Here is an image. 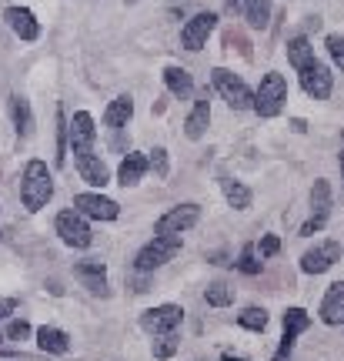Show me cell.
<instances>
[{
  "label": "cell",
  "mask_w": 344,
  "mask_h": 361,
  "mask_svg": "<svg viewBox=\"0 0 344 361\" xmlns=\"http://www.w3.org/2000/svg\"><path fill=\"white\" fill-rule=\"evenodd\" d=\"M54 197V178L44 161H27L24 180H20V201L27 211H40Z\"/></svg>",
  "instance_id": "1"
},
{
  "label": "cell",
  "mask_w": 344,
  "mask_h": 361,
  "mask_svg": "<svg viewBox=\"0 0 344 361\" xmlns=\"http://www.w3.org/2000/svg\"><path fill=\"white\" fill-rule=\"evenodd\" d=\"M284 104H288V80H284V74L271 71V74H264L261 87L254 90V104L251 107L261 117H278L284 111Z\"/></svg>",
  "instance_id": "2"
},
{
  "label": "cell",
  "mask_w": 344,
  "mask_h": 361,
  "mask_svg": "<svg viewBox=\"0 0 344 361\" xmlns=\"http://www.w3.org/2000/svg\"><path fill=\"white\" fill-rule=\"evenodd\" d=\"M180 255V234H154L151 245H144L137 251V258H134V268L137 271H154L167 264V261H174Z\"/></svg>",
  "instance_id": "3"
},
{
  "label": "cell",
  "mask_w": 344,
  "mask_h": 361,
  "mask_svg": "<svg viewBox=\"0 0 344 361\" xmlns=\"http://www.w3.org/2000/svg\"><path fill=\"white\" fill-rule=\"evenodd\" d=\"M211 80H214L217 94L228 101L231 111H247V107L254 104V90L247 87L238 74H231L228 67H214V71H211Z\"/></svg>",
  "instance_id": "4"
},
{
  "label": "cell",
  "mask_w": 344,
  "mask_h": 361,
  "mask_svg": "<svg viewBox=\"0 0 344 361\" xmlns=\"http://www.w3.org/2000/svg\"><path fill=\"white\" fill-rule=\"evenodd\" d=\"M297 74H301V87H305L307 97H314V101H328V97H331L334 74L324 64H321L318 57H314V61H307V64L301 67Z\"/></svg>",
  "instance_id": "5"
},
{
  "label": "cell",
  "mask_w": 344,
  "mask_h": 361,
  "mask_svg": "<svg viewBox=\"0 0 344 361\" xmlns=\"http://www.w3.org/2000/svg\"><path fill=\"white\" fill-rule=\"evenodd\" d=\"M67 137H70V151H74L77 161H80V157H87V154H94V141H97L94 117H90L87 111H77L74 121L67 124Z\"/></svg>",
  "instance_id": "6"
},
{
  "label": "cell",
  "mask_w": 344,
  "mask_h": 361,
  "mask_svg": "<svg viewBox=\"0 0 344 361\" xmlns=\"http://www.w3.org/2000/svg\"><path fill=\"white\" fill-rule=\"evenodd\" d=\"M54 228H57V234H61V241L70 245V247H90V241H94L87 218L77 214V211H61Z\"/></svg>",
  "instance_id": "7"
},
{
  "label": "cell",
  "mask_w": 344,
  "mask_h": 361,
  "mask_svg": "<svg viewBox=\"0 0 344 361\" xmlns=\"http://www.w3.org/2000/svg\"><path fill=\"white\" fill-rule=\"evenodd\" d=\"M180 322H184L180 305H161V308H151L140 314V328L151 331V335H171V331L180 328Z\"/></svg>",
  "instance_id": "8"
},
{
  "label": "cell",
  "mask_w": 344,
  "mask_h": 361,
  "mask_svg": "<svg viewBox=\"0 0 344 361\" xmlns=\"http://www.w3.org/2000/svg\"><path fill=\"white\" fill-rule=\"evenodd\" d=\"M197 221H201V204H178L157 218L154 231L157 234H184V231H191Z\"/></svg>",
  "instance_id": "9"
},
{
  "label": "cell",
  "mask_w": 344,
  "mask_h": 361,
  "mask_svg": "<svg viewBox=\"0 0 344 361\" xmlns=\"http://www.w3.org/2000/svg\"><path fill=\"white\" fill-rule=\"evenodd\" d=\"M74 211L77 214H84V218H94V221H114L121 214V204L111 201V197H104V194H77L74 197Z\"/></svg>",
  "instance_id": "10"
},
{
  "label": "cell",
  "mask_w": 344,
  "mask_h": 361,
  "mask_svg": "<svg viewBox=\"0 0 344 361\" xmlns=\"http://www.w3.org/2000/svg\"><path fill=\"white\" fill-rule=\"evenodd\" d=\"M217 27V13H194L191 20L184 24V30H180V44L188 47V51H201L207 44V37L214 34Z\"/></svg>",
  "instance_id": "11"
},
{
  "label": "cell",
  "mask_w": 344,
  "mask_h": 361,
  "mask_svg": "<svg viewBox=\"0 0 344 361\" xmlns=\"http://www.w3.org/2000/svg\"><path fill=\"white\" fill-rule=\"evenodd\" d=\"M334 261H341V245L338 241H321V245H314L311 251L301 255V271L305 274H324Z\"/></svg>",
  "instance_id": "12"
},
{
  "label": "cell",
  "mask_w": 344,
  "mask_h": 361,
  "mask_svg": "<svg viewBox=\"0 0 344 361\" xmlns=\"http://www.w3.org/2000/svg\"><path fill=\"white\" fill-rule=\"evenodd\" d=\"M311 328V314L305 308H288L284 311V338H281V348L278 355H291L294 348V338Z\"/></svg>",
  "instance_id": "13"
},
{
  "label": "cell",
  "mask_w": 344,
  "mask_h": 361,
  "mask_svg": "<svg viewBox=\"0 0 344 361\" xmlns=\"http://www.w3.org/2000/svg\"><path fill=\"white\" fill-rule=\"evenodd\" d=\"M7 24H11V30L17 34L20 40H37L40 37V24H37V17L27 11V7H7Z\"/></svg>",
  "instance_id": "14"
},
{
  "label": "cell",
  "mask_w": 344,
  "mask_h": 361,
  "mask_svg": "<svg viewBox=\"0 0 344 361\" xmlns=\"http://www.w3.org/2000/svg\"><path fill=\"white\" fill-rule=\"evenodd\" d=\"M321 322L324 324H344V281H334L321 301Z\"/></svg>",
  "instance_id": "15"
},
{
  "label": "cell",
  "mask_w": 344,
  "mask_h": 361,
  "mask_svg": "<svg viewBox=\"0 0 344 361\" xmlns=\"http://www.w3.org/2000/svg\"><path fill=\"white\" fill-rule=\"evenodd\" d=\"M207 124H211V101H207V94H204L201 101L194 104V111L188 114V121H184V134H188L191 141H201Z\"/></svg>",
  "instance_id": "16"
},
{
  "label": "cell",
  "mask_w": 344,
  "mask_h": 361,
  "mask_svg": "<svg viewBox=\"0 0 344 361\" xmlns=\"http://www.w3.org/2000/svg\"><path fill=\"white\" fill-rule=\"evenodd\" d=\"M134 117V101H130L128 94H121V97H114V101L107 104V111H104V124L107 128H128V121Z\"/></svg>",
  "instance_id": "17"
},
{
  "label": "cell",
  "mask_w": 344,
  "mask_h": 361,
  "mask_svg": "<svg viewBox=\"0 0 344 361\" xmlns=\"http://www.w3.org/2000/svg\"><path fill=\"white\" fill-rule=\"evenodd\" d=\"M77 171H80V178L87 180L90 188H104L107 180H111V171H107V164H104L97 154H87L77 161Z\"/></svg>",
  "instance_id": "18"
},
{
  "label": "cell",
  "mask_w": 344,
  "mask_h": 361,
  "mask_svg": "<svg viewBox=\"0 0 344 361\" xmlns=\"http://www.w3.org/2000/svg\"><path fill=\"white\" fill-rule=\"evenodd\" d=\"M144 171H147V157L137 154V151H130V154L121 161V168H117V184L134 188V184L144 178Z\"/></svg>",
  "instance_id": "19"
},
{
  "label": "cell",
  "mask_w": 344,
  "mask_h": 361,
  "mask_svg": "<svg viewBox=\"0 0 344 361\" xmlns=\"http://www.w3.org/2000/svg\"><path fill=\"white\" fill-rule=\"evenodd\" d=\"M221 191H224V201H228L234 211H247V207H251V201H254L251 188H247V184H241V180L221 178Z\"/></svg>",
  "instance_id": "20"
},
{
  "label": "cell",
  "mask_w": 344,
  "mask_h": 361,
  "mask_svg": "<svg viewBox=\"0 0 344 361\" xmlns=\"http://www.w3.org/2000/svg\"><path fill=\"white\" fill-rule=\"evenodd\" d=\"M164 84H167V90L178 97V101H188L194 94V78L184 71V67H167L164 71Z\"/></svg>",
  "instance_id": "21"
},
{
  "label": "cell",
  "mask_w": 344,
  "mask_h": 361,
  "mask_svg": "<svg viewBox=\"0 0 344 361\" xmlns=\"http://www.w3.org/2000/svg\"><path fill=\"white\" fill-rule=\"evenodd\" d=\"M11 117H13V128H17V134H24V137H30V134H34V114H30V104H27V97L13 94V97H11Z\"/></svg>",
  "instance_id": "22"
},
{
  "label": "cell",
  "mask_w": 344,
  "mask_h": 361,
  "mask_svg": "<svg viewBox=\"0 0 344 361\" xmlns=\"http://www.w3.org/2000/svg\"><path fill=\"white\" fill-rule=\"evenodd\" d=\"M37 345L44 351H51V355H64L67 348H70V338L61 331V328H37Z\"/></svg>",
  "instance_id": "23"
},
{
  "label": "cell",
  "mask_w": 344,
  "mask_h": 361,
  "mask_svg": "<svg viewBox=\"0 0 344 361\" xmlns=\"http://www.w3.org/2000/svg\"><path fill=\"white\" fill-rule=\"evenodd\" d=\"M311 214L314 218H328L331 214V184L328 180H314V188H311Z\"/></svg>",
  "instance_id": "24"
},
{
  "label": "cell",
  "mask_w": 344,
  "mask_h": 361,
  "mask_svg": "<svg viewBox=\"0 0 344 361\" xmlns=\"http://www.w3.org/2000/svg\"><path fill=\"white\" fill-rule=\"evenodd\" d=\"M244 20L254 30H264L271 24V0H247L244 4Z\"/></svg>",
  "instance_id": "25"
},
{
  "label": "cell",
  "mask_w": 344,
  "mask_h": 361,
  "mask_svg": "<svg viewBox=\"0 0 344 361\" xmlns=\"http://www.w3.org/2000/svg\"><path fill=\"white\" fill-rule=\"evenodd\" d=\"M307 61H314V47H311V40L307 37L288 40V64H291L294 71H301Z\"/></svg>",
  "instance_id": "26"
},
{
  "label": "cell",
  "mask_w": 344,
  "mask_h": 361,
  "mask_svg": "<svg viewBox=\"0 0 344 361\" xmlns=\"http://www.w3.org/2000/svg\"><path fill=\"white\" fill-rule=\"evenodd\" d=\"M74 271H77V278L87 284L90 291H104V264L101 261H80Z\"/></svg>",
  "instance_id": "27"
},
{
  "label": "cell",
  "mask_w": 344,
  "mask_h": 361,
  "mask_svg": "<svg viewBox=\"0 0 344 361\" xmlns=\"http://www.w3.org/2000/svg\"><path fill=\"white\" fill-rule=\"evenodd\" d=\"M238 324L247 328V331H264V328H268V311L264 308H244L241 314H238Z\"/></svg>",
  "instance_id": "28"
},
{
  "label": "cell",
  "mask_w": 344,
  "mask_h": 361,
  "mask_svg": "<svg viewBox=\"0 0 344 361\" xmlns=\"http://www.w3.org/2000/svg\"><path fill=\"white\" fill-rule=\"evenodd\" d=\"M178 348H180V341H178V335L171 331V335H157V341H154V358H174L178 355Z\"/></svg>",
  "instance_id": "29"
},
{
  "label": "cell",
  "mask_w": 344,
  "mask_h": 361,
  "mask_svg": "<svg viewBox=\"0 0 344 361\" xmlns=\"http://www.w3.org/2000/svg\"><path fill=\"white\" fill-rule=\"evenodd\" d=\"M204 298H207V305L224 308V305H231V301H234V291H231L228 284H211V288L204 291Z\"/></svg>",
  "instance_id": "30"
},
{
  "label": "cell",
  "mask_w": 344,
  "mask_h": 361,
  "mask_svg": "<svg viewBox=\"0 0 344 361\" xmlns=\"http://www.w3.org/2000/svg\"><path fill=\"white\" fill-rule=\"evenodd\" d=\"M234 264H238V271H244V274H257V271H261V261L254 258V245H244L241 258L234 261Z\"/></svg>",
  "instance_id": "31"
},
{
  "label": "cell",
  "mask_w": 344,
  "mask_h": 361,
  "mask_svg": "<svg viewBox=\"0 0 344 361\" xmlns=\"http://www.w3.org/2000/svg\"><path fill=\"white\" fill-rule=\"evenodd\" d=\"M328 54H331V61L341 67V74H344V37L341 34H331V37H328Z\"/></svg>",
  "instance_id": "32"
},
{
  "label": "cell",
  "mask_w": 344,
  "mask_h": 361,
  "mask_svg": "<svg viewBox=\"0 0 344 361\" xmlns=\"http://www.w3.org/2000/svg\"><path fill=\"white\" fill-rule=\"evenodd\" d=\"M147 168L157 171V178H167V151L164 147H154L151 157H147Z\"/></svg>",
  "instance_id": "33"
},
{
  "label": "cell",
  "mask_w": 344,
  "mask_h": 361,
  "mask_svg": "<svg viewBox=\"0 0 344 361\" xmlns=\"http://www.w3.org/2000/svg\"><path fill=\"white\" fill-rule=\"evenodd\" d=\"M254 251H261V258H274V255L281 251V238L278 234H264V238H261V245H257Z\"/></svg>",
  "instance_id": "34"
},
{
  "label": "cell",
  "mask_w": 344,
  "mask_h": 361,
  "mask_svg": "<svg viewBox=\"0 0 344 361\" xmlns=\"http://www.w3.org/2000/svg\"><path fill=\"white\" fill-rule=\"evenodd\" d=\"M27 335H30V324H27L24 318H13V322L7 324V338H11V341H24Z\"/></svg>",
  "instance_id": "35"
},
{
  "label": "cell",
  "mask_w": 344,
  "mask_h": 361,
  "mask_svg": "<svg viewBox=\"0 0 344 361\" xmlns=\"http://www.w3.org/2000/svg\"><path fill=\"white\" fill-rule=\"evenodd\" d=\"M324 221H328V218H314V214H311V218H307L305 224H301V234H305V238H311V234H318L321 228H324Z\"/></svg>",
  "instance_id": "36"
},
{
  "label": "cell",
  "mask_w": 344,
  "mask_h": 361,
  "mask_svg": "<svg viewBox=\"0 0 344 361\" xmlns=\"http://www.w3.org/2000/svg\"><path fill=\"white\" fill-rule=\"evenodd\" d=\"M13 311H17V301L13 298H0V318H11Z\"/></svg>",
  "instance_id": "37"
},
{
  "label": "cell",
  "mask_w": 344,
  "mask_h": 361,
  "mask_svg": "<svg viewBox=\"0 0 344 361\" xmlns=\"http://www.w3.org/2000/svg\"><path fill=\"white\" fill-rule=\"evenodd\" d=\"M228 11H231V13H238V11H244V0H228Z\"/></svg>",
  "instance_id": "38"
},
{
  "label": "cell",
  "mask_w": 344,
  "mask_h": 361,
  "mask_svg": "<svg viewBox=\"0 0 344 361\" xmlns=\"http://www.w3.org/2000/svg\"><path fill=\"white\" fill-rule=\"evenodd\" d=\"M338 164H341V178H344V151L338 154Z\"/></svg>",
  "instance_id": "39"
},
{
  "label": "cell",
  "mask_w": 344,
  "mask_h": 361,
  "mask_svg": "<svg viewBox=\"0 0 344 361\" xmlns=\"http://www.w3.org/2000/svg\"><path fill=\"white\" fill-rule=\"evenodd\" d=\"M221 361H244V358H234V355H224V358Z\"/></svg>",
  "instance_id": "40"
},
{
  "label": "cell",
  "mask_w": 344,
  "mask_h": 361,
  "mask_svg": "<svg viewBox=\"0 0 344 361\" xmlns=\"http://www.w3.org/2000/svg\"><path fill=\"white\" fill-rule=\"evenodd\" d=\"M274 361H288V355H278V358H274Z\"/></svg>",
  "instance_id": "41"
},
{
  "label": "cell",
  "mask_w": 344,
  "mask_h": 361,
  "mask_svg": "<svg viewBox=\"0 0 344 361\" xmlns=\"http://www.w3.org/2000/svg\"><path fill=\"white\" fill-rule=\"evenodd\" d=\"M128 4H134V0H128Z\"/></svg>",
  "instance_id": "42"
}]
</instances>
